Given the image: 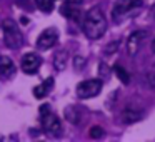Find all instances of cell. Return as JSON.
I'll list each match as a JSON object with an SVG mask.
<instances>
[{
    "mask_svg": "<svg viewBox=\"0 0 155 142\" xmlns=\"http://www.w3.org/2000/svg\"><path fill=\"white\" fill-rule=\"evenodd\" d=\"M40 122H42V127L45 129V132H48V134L58 135L62 132L60 120H58V117L50 110V107H48L47 104H44L40 107Z\"/></svg>",
    "mask_w": 155,
    "mask_h": 142,
    "instance_id": "3957f363",
    "label": "cell"
},
{
    "mask_svg": "<svg viewBox=\"0 0 155 142\" xmlns=\"http://www.w3.org/2000/svg\"><path fill=\"white\" fill-rule=\"evenodd\" d=\"M145 37V32L143 30H135L130 34L127 40V54L128 55H135L138 52V47H140V42L143 40Z\"/></svg>",
    "mask_w": 155,
    "mask_h": 142,
    "instance_id": "30bf717a",
    "label": "cell"
},
{
    "mask_svg": "<svg viewBox=\"0 0 155 142\" xmlns=\"http://www.w3.org/2000/svg\"><path fill=\"white\" fill-rule=\"evenodd\" d=\"M57 42H58L57 29L48 27V29H45V30L40 34V37L37 39V47L40 49V50H48V49H52Z\"/></svg>",
    "mask_w": 155,
    "mask_h": 142,
    "instance_id": "8992f818",
    "label": "cell"
},
{
    "mask_svg": "<svg viewBox=\"0 0 155 142\" xmlns=\"http://www.w3.org/2000/svg\"><path fill=\"white\" fill-rule=\"evenodd\" d=\"M74 67H75V70H78V69H84V67H85V59L80 57V55H77V57L74 59Z\"/></svg>",
    "mask_w": 155,
    "mask_h": 142,
    "instance_id": "ac0fdd59",
    "label": "cell"
},
{
    "mask_svg": "<svg viewBox=\"0 0 155 142\" xmlns=\"http://www.w3.org/2000/svg\"><path fill=\"white\" fill-rule=\"evenodd\" d=\"M152 14H153V17H155V4H153V7H152Z\"/></svg>",
    "mask_w": 155,
    "mask_h": 142,
    "instance_id": "44dd1931",
    "label": "cell"
},
{
    "mask_svg": "<svg viewBox=\"0 0 155 142\" xmlns=\"http://www.w3.org/2000/svg\"><path fill=\"white\" fill-rule=\"evenodd\" d=\"M65 117H67V120H70L72 124H78V122L82 120L80 112H78L75 107H68V109H65Z\"/></svg>",
    "mask_w": 155,
    "mask_h": 142,
    "instance_id": "4fadbf2b",
    "label": "cell"
},
{
    "mask_svg": "<svg viewBox=\"0 0 155 142\" xmlns=\"http://www.w3.org/2000/svg\"><path fill=\"white\" fill-rule=\"evenodd\" d=\"M82 29H84V34L87 35L92 40H97L102 35L107 32V19L102 14V10L98 7H94L84 14L82 19Z\"/></svg>",
    "mask_w": 155,
    "mask_h": 142,
    "instance_id": "6da1fadb",
    "label": "cell"
},
{
    "mask_svg": "<svg viewBox=\"0 0 155 142\" xmlns=\"http://www.w3.org/2000/svg\"><path fill=\"white\" fill-rule=\"evenodd\" d=\"M138 7H142V0H117L112 8V17L114 20H122L134 14V10Z\"/></svg>",
    "mask_w": 155,
    "mask_h": 142,
    "instance_id": "277c9868",
    "label": "cell"
},
{
    "mask_svg": "<svg viewBox=\"0 0 155 142\" xmlns=\"http://www.w3.org/2000/svg\"><path fill=\"white\" fill-rule=\"evenodd\" d=\"M54 84H55V80H54V77H48V79H45L44 82H42L40 85H37V87H34V95L37 99H44L45 95H48V92L54 89Z\"/></svg>",
    "mask_w": 155,
    "mask_h": 142,
    "instance_id": "8fae6325",
    "label": "cell"
},
{
    "mask_svg": "<svg viewBox=\"0 0 155 142\" xmlns=\"http://www.w3.org/2000/svg\"><path fill=\"white\" fill-rule=\"evenodd\" d=\"M67 57H68V54H67V52H64V50H60V52H57V54H55V57H54V65L58 69V70H62V69L65 67Z\"/></svg>",
    "mask_w": 155,
    "mask_h": 142,
    "instance_id": "5bb4252c",
    "label": "cell"
},
{
    "mask_svg": "<svg viewBox=\"0 0 155 142\" xmlns=\"http://www.w3.org/2000/svg\"><path fill=\"white\" fill-rule=\"evenodd\" d=\"M90 137H94V139H100L102 135H104V129L100 127V125H94V127H90Z\"/></svg>",
    "mask_w": 155,
    "mask_h": 142,
    "instance_id": "e0dca14e",
    "label": "cell"
},
{
    "mask_svg": "<svg viewBox=\"0 0 155 142\" xmlns=\"http://www.w3.org/2000/svg\"><path fill=\"white\" fill-rule=\"evenodd\" d=\"M102 87H104V82L100 79H88V80H84L77 85V95L80 99L95 97L102 92Z\"/></svg>",
    "mask_w": 155,
    "mask_h": 142,
    "instance_id": "5b68a950",
    "label": "cell"
},
{
    "mask_svg": "<svg viewBox=\"0 0 155 142\" xmlns=\"http://www.w3.org/2000/svg\"><path fill=\"white\" fill-rule=\"evenodd\" d=\"M2 32H4V42L8 49H18L24 42V37H22V32L18 29V25L15 24L14 20H5L2 24Z\"/></svg>",
    "mask_w": 155,
    "mask_h": 142,
    "instance_id": "7a4b0ae2",
    "label": "cell"
},
{
    "mask_svg": "<svg viewBox=\"0 0 155 142\" xmlns=\"http://www.w3.org/2000/svg\"><path fill=\"white\" fill-rule=\"evenodd\" d=\"M142 119V112H137V110H125L122 114V122L125 124H132V122H137Z\"/></svg>",
    "mask_w": 155,
    "mask_h": 142,
    "instance_id": "7c38bea8",
    "label": "cell"
},
{
    "mask_svg": "<svg viewBox=\"0 0 155 142\" xmlns=\"http://www.w3.org/2000/svg\"><path fill=\"white\" fill-rule=\"evenodd\" d=\"M40 65H42V59L38 57L37 54H34V52L24 55L22 60H20V69L25 72V74H28V75L35 74V72L40 69Z\"/></svg>",
    "mask_w": 155,
    "mask_h": 142,
    "instance_id": "52a82bcc",
    "label": "cell"
},
{
    "mask_svg": "<svg viewBox=\"0 0 155 142\" xmlns=\"http://www.w3.org/2000/svg\"><path fill=\"white\" fill-rule=\"evenodd\" d=\"M152 52H153V54H155V39H153V40H152Z\"/></svg>",
    "mask_w": 155,
    "mask_h": 142,
    "instance_id": "d6986e66",
    "label": "cell"
},
{
    "mask_svg": "<svg viewBox=\"0 0 155 142\" xmlns=\"http://www.w3.org/2000/svg\"><path fill=\"white\" fill-rule=\"evenodd\" d=\"M15 70L17 69H15L14 60L7 55H0V75H2V79H5V80L12 79L15 75Z\"/></svg>",
    "mask_w": 155,
    "mask_h": 142,
    "instance_id": "9c48e42d",
    "label": "cell"
},
{
    "mask_svg": "<svg viewBox=\"0 0 155 142\" xmlns=\"http://www.w3.org/2000/svg\"><path fill=\"white\" fill-rule=\"evenodd\" d=\"M114 70H115V74H117L118 80H120L122 84H125V85H127L128 82H130V75H128V72L125 70L124 67H120V65H115V67H114Z\"/></svg>",
    "mask_w": 155,
    "mask_h": 142,
    "instance_id": "9a60e30c",
    "label": "cell"
},
{
    "mask_svg": "<svg viewBox=\"0 0 155 142\" xmlns=\"http://www.w3.org/2000/svg\"><path fill=\"white\" fill-rule=\"evenodd\" d=\"M62 14L74 22H82V19H84L80 4H74V2H65V5L62 7Z\"/></svg>",
    "mask_w": 155,
    "mask_h": 142,
    "instance_id": "ba28073f",
    "label": "cell"
},
{
    "mask_svg": "<svg viewBox=\"0 0 155 142\" xmlns=\"http://www.w3.org/2000/svg\"><path fill=\"white\" fill-rule=\"evenodd\" d=\"M54 2L55 0H35V5H37L42 12L48 14V12H52V8H54Z\"/></svg>",
    "mask_w": 155,
    "mask_h": 142,
    "instance_id": "2e32d148",
    "label": "cell"
},
{
    "mask_svg": "<svg viewBox=\"0 0 155 142\" xmlns=\"http://www.w3.org/2000/svg\"><path fill=\"white\" fill-rule=\"evenodd\" d=\"M22 24L27 25V24H28V19H25V17H24V19H22Z\"/></svg>",
    "mask_w": 155,
    "mask_h": 142,
    "instance_id": "ffe728a7",
    "label": "cell"
}]
</instances>
